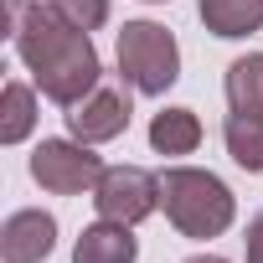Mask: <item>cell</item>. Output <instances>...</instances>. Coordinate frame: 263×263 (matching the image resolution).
<instances>
[{"label": "cell", "mask_w": 263, "mask_h": 263, "mask_svg": "<svg viewBox=\"0 0 263 263\" xmlns=\"http://www.w3.org/2000/svg\"><path fill=\"white\" fill-rule=\"evenodd\" d=\"M135 258H140L135 232L124 222H103V217L93 227H83V237L72 248V263H135Z\"/></svg>", "instance_id": "obj_8"}, {"label": "cell", "mask_w": 263, "mask_h": 263, "mask_svg": "<svg viewBox=\"0 0 263 263\" xmlns=\"http://www.w3.org/2000/svg\"><path fill=\"white\" fill-rule=\"evenodd\" d=\"M186 263H227V258H217V253H201V258H186Z\"/></svg>", "instance_id": "obj_17"}, {"label": "cell", "mask_w": 263, "mask_h": 263, "mask_svg": "<svg viewBox=\"0 0 263 263\" xmlns=\"http://www.w3.org/2000/svg\"><path fill=\"white\" fill-rule=\"evenodd\" d=\"M160 206L181 237H222L237 217L232 191L212 171H196V165H171L160 176Z\"/></svg>", "instance_id": "obj_2"}, {"label": "cell", "mask_w": 263, "mask_h": 263, "mask_svg": "<svg viewBox=\"0 0 263 263\" xmlns=\"http://www.w3.org/2000/svg\"><path fill=\"white\" fill-rule=\"evenodd\" d=\"M93 206L103 222H124L135 227L160 206V176L140 171V165H108L103 181L93 186Z\"/></svg>", "instance_id": "obj_5"}, {"label": "cell", "mask_w": 263, "mask_h": 263, "mask_svg": "<svg viewBox=\"0 0 263 263\" xmlns=\"http://www.w3.org/2000/svg\"><path fill=\"white\" fill-rule=\"evenodd\" d=\"M11 36H16L21 62L36 72L42 98L72 108V103H83V98L98 88L103 67H98V52H93L88 31L72 26L67 16H57L52 6H26Z\"/></svg>", "instance_id": "obj_1"}, {"label": "cell", "mask_w": 263, "mask_h": 263, "mask_svg": "<svg viewBox=\"0 0 263 263\" xmlns=\"http://www.w3.org/2000/svg\"><path fill=\"white\" fill-rule=\"evenodd\" d=\"M222 140H227V155L242 171L263 176V114H227Z\"/></svg>", "instance_id": "obj_11"}, {"label": "cell", "mask_w": 263, "mask_h": 263, "mask_svg": "<svg viewBox=\"0 0 263 263\" xmlns=\"http://www.w3.org/2000/svg\"><path fill=\"white\" fill-rule=\"evenodd\" d=\"M150 6H155V0H150Z\"/></svg>", "instance_id": "obj_18"}, {"label": "cell", "mask_w": 263, "mask_h": 263, "mask_svg": "<svg viewBox=\"0 0 263 263\" xmlns=\"http://www.w3.org/2000/svg\"><path fill=\"white\" fill-rule=\"evenodd\" d=\"M201 26L212 36H253L263 31V0H201Z\"/></svg>", "instance_id": "obj_9"}, {"label": "cell", "mask_w": 263, "mask_h": 263, "mask_svg": "<svg viewBox=\"0 0 263 263\" xmlns=\"http://www.w3.org/2000/svg\"><path fill=\"white\" fill-rule=\"evenodd\" d=\"M227 103L232 114H263V52L227 67Z\"/></svg>", "instance_id": "obj_13"}, {"label": "cell", "mask_w": 263, "mask_h": 263, "mask_svg": "<svg viewBox=\"0 0 263 263\" xmlns=\"http://www.w3.org/2000/svg\"><path fill=\"white\" fill-rule=\"evenodd\" d=\"M47 6L57 16H67L72 26H83V31H98L108 21V0H47Z\"/></svg>", "instance_id": "obj_14"}, {"label": "cell", "mask_w": 263, "mask_h": 263, "mask_svg": "<svg viewBox=\"0 0 263 263\" xmlns=\"http://www.w3.org/2000/svg\"><path fill=\"white\" fill-rule=\"evenodd\" d=\"M129 93L114 88V83H98L83 103L67 108V129H72V140L83 145H103V140H119L124 129H129Z\"/></svg>", "instance_id": "obj_6"}, {"label": "cell", "mask_w": 263, "mask_h": 263, "mask_svg": "<svg viewBox=\"0 0 263 263\" xmlns=\"http://www.w3.org/2000/svg\"><path fill=\"white\" fill-rule=\"evenodd\" d=\"M36 124V93L26 83H6L0 93V145H21Z\"/></svg>", "instance_id": "obj_12"}, {"label": "cell", "mask_w": 263, "mask_h": 263, "mask_svg": "<svg viewBox=\"0 0 263 263\" xmlns=\"http://www.w3.org/2000/svg\"><path fill=\"white\" fill-rule=\"evenodd\" d=\"M57 248V222L52 212H11L6 227H0V258L6 263H42Z\"/></svg>", "instance_id": "obj_7"}, {"label": "cell", "mask_w": 263, "mask_h": 263, "mask_svg": "<svg viewBox=\"0 0 263 263\" xmlns=\"http://www.w3.org/2000/svg\"><path fill=\"white\" fill-rule=\"evenodd\" d=\"M103 171L108 165L83 140H42L36 155H31V181L52 196H83L103 181Z\"/></svg>", "instance_id": "obj_4"}, {"label": "cell", "mask_w": 263, "mask_h": 263, "mask_svg": "<svg viewBox=\"0 0 263 263\" xmlns=\"http://www.w3.org/2000/svg\"><path fill=\"white\" fill-rule=\"evenodd\" d=\"M242 248H248V263H263V212L248 222V237H242Z\"/></svg>", "instance_id": "obj_15"}, {"label": "cell", "mask_w": 263, "mask_h": 263, "mask_svg": "<svg viewBox=\"0 0 263 263\" xmlns=\"http://www.w3.org/2000/svg\"><path fill=\"white\" fill-rule=\"evenodd\" d=\"M150 145L160 155H191L201 145V119L191 108H160L150 119Z\"/></svg>", "instance_id": "obj_10"}, {"label": "cell", "mask_w": 263, "mask_h": 263, "mask_svg": "<svg viewBox=\"0 0 263 263\" xmlns=\"http://www.w3.org/2000/svg\"><path fill=\"white\" fill-rule=\"evenodd\" d=\"M21 11H26V0H6V26L16 31V21H21Z\"/></svg>", "instance_id": "obj_16"}, {"label": "cell", "mask_w": 263, "mask_h": 263, "mask_svg": "<svg viewBox=\"0 0 263 263\" xmlns=\"http://www.w3.org/2000/svg\"><path fill=\"white\" fill-rule=\"evenodd\" d=\"M119 72L135 93L160 98L176 78H181V47L165 26L155 21H129L119 31Z\"/></svg>", "instance_id": "obj_3"}]
</instances>
